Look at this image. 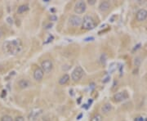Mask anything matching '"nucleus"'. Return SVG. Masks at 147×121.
<instances>
[{
    "label": "nucleus",
    "instance_id": "obj_15",
    "mask_svg": "<svg viewBox=\"0 0 147 121\" xmlns=\"http://www.w3.org/2000/svg\"><path fill=\"white\" fill-rule=\"evenodd\" d=\"M69 81H70V76L67 74H65L64 75H62V76L60 77V79H59V84H60V85H65V84H67Z\"/></svg>",
    "mask_w": 147,
    "mask_h": 121
},
{
    "label": "nucleus",
    "instance_id": "obj_2",
    "mask_svg": "<svg viewBox=\"0 0 147 121\" xmlns=\"http://www.w3.org/2000/svg\"><path fill=\"white\" fill-rule=\"evenodd\" d=\"M82 27L83 29L87 30L94 29L96 27V23H95L94 19L92 16H85L82 21Z\"/></svg>",
    "mask_w": 147,
    "mask_h": 121
},
{
    "label": "nucleus",
    "instance_id": "obj_8",
    "mask_svg": "<svg viewBox=\"0 0 147 121\" xmlns=\"http://www.w3.org/2000/svg\"><path fill=\"white\" fill-rule=\"evenodd\" d=\"M128 98V94L126 91H123V92H119V93H117L114 95V99L115 101L117 102H120V101H123L126 100Z\"/></svg>",
    "mask_w": 147,
    "mask_h": 121
},
{
    "label": "nucleus",
    "instance_id": "obj_6",
    "mask_svg": "<svg viewBox=\"0 0 147 121\" xmlns=\"http://www.w3.org/2000/svg\"><path fill=\"white\" fill-rule=\"evenodd\" d=\"M43 110L39 109V108H35L31 111V112L29 115V120L30 121H35L37 120L39 116L42 115Z\"/></svg>",
    "mask_w": 147,
    "mask_h": 121
},
{
    "label": "nucleus",
    "instance_id": "obj_20",
    "mask_svg": "<svg viewBox=\"0 0 147 121\" xmlns=\"http://www.w3.org/2000/svg\"><path fill=\"white\" fill-rule=\"evenodd\" d=\"M88 3L90 5H94L96 3V0H88Z\"/></svg>",
    "mask_w": 147,
    "mask_h": 121
},
{
    "label": "nucleus",
    "instance_id": "obj_3",
    "mask_svg": "<svg viewBox=\"0 0 147 121\" xmlns=\"http://www.w3.org/2000/svg\"><path fill=\"white\" fill-rule=\"evenodd\" d=\"M40 68L42 69V70L44 71V73L49 74V73H51V71L53 69V63L49 59L44 60V62H42V64H41V67Z\"/></svg>",
    "mask_w": 147,
    "mask_h": 121
},
{
    "label": "nucleus",
    "instance_id": "obj_9",
    "mask_svg": "<svg viewBox=\"0 0 147 121\" xmlns=\"http://www.w3.org/2000/svg\"><path fill=\"white\" fill-rule=\"evenodd\" d=\"M136 20L138 21H145L147 18V11L146 9H140L136 12Z\"/></svg>",
    "mask_w": 147,
    "mask_h": 121
},
{
    "label": "nucleus",
    "instance_id": "obj_22",
    "mask_svg": "<svg viewBox=\"0 0 147 121\" xmlns=\"http://www.w3.org/2000/svg\"><path fill=\"white\" fill-rule=\"evenodd\" d=\"M3 30L0 28V39L3 37Z\"/></svg>",
    "mask_w": 147,
    "mask_h": 121
},
{
    "label": "nucleus",
    "instance_id": "obj_7",
    "mask_svg": "<svg viewBox=\"0 0 147 121\" xmlns=\"http://www.w3.org/2000/svg\"><path fill=\"white\" fill-rule=\"evenodd\" d=\"M82 21H83V19H82L80 16L74 15V16H71L70 17L69 23H70V25L72 26L78 27L80 25H82Z\"/></svg>",
    "mask_w": 147,
    "mask_h": 121
},
{
    "label": "nucleus",
    "instance_id": "obj_5",
    "mask_svg": "<svg viewBox=\"0 0 147 121\" xmlns=\"http://www.w3.org/2000/svg\"><path fill=\"white\" fill-rule=\"evenodd\" d=\"M87 8V6L85 2L83 1H79L77 2L75 6V11L77 14H83Z\"/></svg>",
    "mask_w": 147,
    "mask_h": 121
},
{
    "label": "nucleus",
    "instance_id": "obj_14",
    "mask_svg": "<svg viewBox=\"0 0 147 121\" xmlns=\"http://www.w3.org/2000/svg\"><path fill=\"white\" fill-rule=\"evenodd\" d=\"M28 11H29V6L27 4H23V5H21L20 7H18L17 13L18 14H23V13L26 12Z\"/></svg>",
    "mask_w": 147,
    "mask_h": 121
},
{
    "label": "nucleus",
    "instance_id": "obj_12",
    "mask_svg": "<svg viewBox=\"0 0 147 121\" xmlns=\"http://www.w3.org/2000/svg\"><path fill=\"white\" fill-rule=\"evenodd\" d=\"M18 85L21 89H27L30 86V83L28 81L27 79H21L18 83Z\"/></svg>",
    "mask_w": 147,
    "mask_h": 121
},
{
    "label": "nucleus",
    "instance_id": "obj_16",
    "mask_svg": "<svg viewBox=\"0 0 147 121\" xmlns=\"http://www.w3.org/2000/svg\"><path fill=\"white\" fill-rule=\"evenodd\" d=\"M91 121H102V116H101L100 114H96L92 118V120Z\"/></svg>",
    "mask_w": 147,
    "mask_h": 121
},
{
    "label": "nucleus",
    "instance_id": "obj_4",
    "mask_svg": "<svg viewBox=\"0 0 147 121\" xmlns=\"http://www.w3.org/2000/svg\"><path fill=\"white\" fill-rule=\"evenodd\" d=\"M83 70L80 66H77L76 68L74 70V71L72 72L71 74V78L74 81H79L82 79L83 75Z\"/></svg>",
    "mask_w": 147,
    "mask_h": 121
},
{
    "label": "nucleus",
    "instance_id": "obj_18",
    "mask_svg": "<svg viewBox=\"0 0 147 121\" xmlns=\"http://www.w3.org/2000/svg\"><path fill=\"white\" fill-rule=\"evenodd\" d=\"M106 55L105 54H102L101 55V64L102 65H105V62H106Z\"/></svg>",
    "mask_w": 147,
    "mask_h": 121
},
{
    "label": "nucleus",
    "instance_id": "obj_1",
    "mask_svg": "<svg viewBox=\"0 0 147 121\" xmlns=\"http://www.w3.org/2000/svg\"><path fill=\"white\" fill-rule=\"evenodd\" d=\"M3 51L11 55H16L21 51L22 44L20 39H14L11 41H6L3 44Z\"/></svg>",
    "mask_w": 147,
    "mask_h": 121
},
{
    "label": "nucleus",
    "instance_id": "obj_23",
    "mask_svg": "<svg viewBox=\"0 0 147 121\" xmlns=\"http://www.w3.org/2000/svg\"><path fill=\"white\" fill-rule=\"evenodd\" d=\"M94 39V38L91 37V38H87V39H85V41H89V40H93Z\"/></svg>",
    "mask_w": 147,
    "mask_h": 121
},
{
    "label": "nucleus",
    "instance_id": "obj_13",
    "mask_svg": "<svg viewBox=\"0 0 147 121\" xmlns=\"http://www.w3.org/2000/svg\"><path fill=\"white\" fill-rule=\"evenodd\" d=\"M112 109H113V107H112L111 104H109V103H105V104L101 107V111L103 112L104 114L107 115V114H109V112L112 111Z\"/></svg>",
    "mask_w": 147,
    "mask_h": 121
},
{
    "label": "nucleus",
    "instance_id": "obj_11",
    "mask_svg": "<svg viewBox=\"0 0 147 121\" xmlns=\"http://www.w3.org/2000/svg\"><path fill=\"white\" fill-rule=\"evenodd\" d=\"M110 7V3L108 1H103L100 3L99 5V10L101 11V12H105L109 10Z\"/></svg>",
    "mask_w": 147,
    "mask_h": 121
},
{
    "label": "nucleus",
    "instance_id": "obj_10",
    "mask_svg": "<svg viewBox=\"0 0 147 121\" xmlns=\"http://www.w3.org/2000/svg\"><path fill=\"white\" fill-rule=\"evenodd\" d=\"M44 71L41 68H37L34 72V78L36 81H41L44 78Z\"/></svg>",
    "mask_w": 147,
    "mask_h": 121
},
{
    "label": "nucleus",
    "instance_id": "obj_21",
    "mask_svg": "<svg viewBox=\"0 0 147 121\" xmlns=\"http://www.w3.org/2000/svg\"><path fill=\"white\" fill-rule=\"evenodd\" d=\"M50 19L52 20V21H56V19H57V17L56 16H52L50 17Z\"/></svg>",
    "mask_w": 147,
    "mask_h": 121
},
{
    "label": "nucleus",
    "instance_id": "obj_19",
    "mask_svg": "<svg viewBox=\"0 0 147 121\" xmlns=\"http://www.w3.org/2000/svg\"><path fill=\"white\" fill-rule=\"evenodd\" d=\"M14 121H25V118L23 116H17Z\"/></svg>",
    "mask_w": 147,
    "mask_h": 121
},
{
    "label": "nucleus",
    "instance_id": "obj_17",
    "mask_svg": "<svg viewBox=\"0 0 147 121\" xmlns=\"http://www.w3.org/2000/svg\"><path fill=\"white\" fill-rule=\"evenodd\" d=\"M0 121H13L12 120V117L8 115H5L1 118V120Z\"/></svg>",
    "mask_w": 147,
    "mask_h": 121
}]
</instances>
